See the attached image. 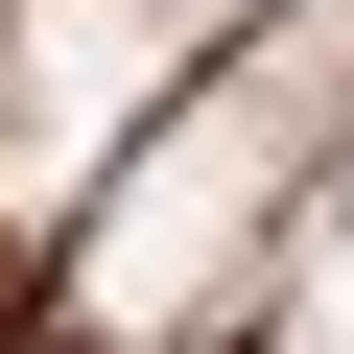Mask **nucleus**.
Here are the masks:
<instances>
[{
	"label": "nucleus",
	"instance_id": "f257e3e1",
	"mask_svg": "<svg viewBox=\"0 0 354 354\" xmlns=\"http://www.w3.org/2000/svg\"><path fill=\"white\" fill-rule=\"evenodd\" d=\"M0 354H354V0H0Z\"/></svg>",
	"mask_w": 354,
	"mask_h": 354
}]
</instances>
